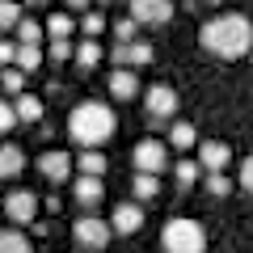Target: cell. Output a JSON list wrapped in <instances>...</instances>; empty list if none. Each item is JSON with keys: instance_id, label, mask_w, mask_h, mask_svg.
I'll return each mask as SVG.
<instances>
[{"instance_id": "1", "label": "cell", "mask_w": 253, "mask_h": 253, "mask_svg": "<svg viewBox=\"0 0 253 253\" xmlns=\"http://www.w3.org/2000/svg\"><path fill=\"white\" fill-rule=\"evenodd\" d=\"M199 42L219 59H241V55L253 51V21L241 17V13H219V17L203 21Z\"/></svg>"}, {"instance_id": "19", "label": "cell", "mask_w": 253, "mask_h": 253, "mask_svg": "<svg viewBox=\"0 0 253 253\" xmlns=\"http://www.w3.org/2000/svg\"><path fill=\"white\" fill-rule=\"evenodd\" d=\"M17 72L26 76V72H38V68H42V46H17Z\"/></svg>"}, {"instance_id": "3", "label": "cell", "mask_w": 253, "mask_h": 253, "mask_svg": "<svg viewBox=\"0 0 253 253\" xmlns=\"http://www.w3.org/2000/svg\"><path fill=\"white\" fill-rule=\"evenodd\" d=\"M161 245H165V253H203V249H207V232H203L199 219L177 215V219H169V224H165Z\"/></svg>"}, {"instance_id": "16", "label": "cell", "mask_w": 253, "mask_h": 253, "mask_svg": "<svg viewBox=\"0 0 253 253\" xmlns=\"http://www.w3.org/2000/svg\"><path fill=\"white\" fill-rule=\"evenodd\" d=\"M101 194H106V186H101V177H76V199H81L84 207H93V203H101Z\"/></svg>"}, {"instance_id": "17", "label": "cell", "mask_w": 253, "mask_h": 253, "mask_svg": "<svg viewBox=\"0 0 253 253\" xmlns=\"http://www.w3.org/2000/svg\"><path fill=\"white\" fill-rule=\"evenodd\" d=\"M106 152H81V161H76V169H81V177H106Z\"/></svg>"}, {"instance_id": "8", "label": "cell", "mask_w": 253, "mask_h": 253, "mask_svg": "<svg viewBox=\"0 0 253 253\" xmlns=\"http://www.w3.org/2000/svg\"><path fill=\"white\" fill-rule=\"evenodd\" d=\"M228 161H232V148H228L224 139H203V148H199V165H203L207 173H224Z\"/></svg>"}, {"instance_id": "28", "label": "cell", "mask_w": 253, "mask_h": 253, "mask_svg": "<svg viewBox=\"0 0 253 253\" xmlns=\"http://www.w3.org/2000/svg\"><path fill=\"white\" fill-rule=\"evenodd\" d=\"M207 190H211V194H215V199H224L228 190H232V181H228L224 173H207Z\"/></svg>"}, {"instance_id": "20", "label": "cell", "mask_w": 253, "mask_h": 253, "mask_svg": "<svg viewBox=\"0 0 253 253\" xmlns=\"http://www.w3.org/2000/svg\"><path fill=\"white\" fill-rule=\"evenodd\" d=\"M72 55H76V63H81V68H97V63H101V42L84 38L81 46H72Z\"/></svg>"}, {"instance_id": "25", "label": "cell", "mask_w": 253, "mask_h": 253, "mask_svg": "<svg viewBox=\"0 0 253 253\" xmlns=\"http://www.w3.org/2000/svg\"><path fill=\"white\" fill-rule=\"evenodd\" d=\"M0 89L13 93V97H21V89H26V76H21L17 68H4V72H0Z\"/></svg>"}, {"instance_id": "31", "label": "cell", "mask_w": 253, "mask_h": 253, "mask_svg": "<svg viewBox=\"0 0 253 253\" xmlns=\"http://www.w3.org/2000/svg\"><path fill=\"white\" fill-rule=\"evenodd\" d=\"M13 126H17V114H13L9 101H0V131H13Z\"/></svg>"}, {"instance_id": "7", "label": "cell", "mask_w": 253, "mask_h": 253, "mask_svg": "<svg viewBox=\"0 0 253 253\" xmlns=\"http://www.w3.org/2000/svg\"><path fill=\"white\" fill-rule=\"evenodd\" d=\"M139 228H144V211H139L135 203H118L114 215H110V232H118V236H135Z\"/></svg>"}, {"instance_id": "24", "label": "cell", "mask_w": 253, "mask_h": 253, "mask_svg": "<svg viewBox=\"0 0 253 253\" xmlns=\"http://www.w3.org/2000/svg\"><path fill=\"white\" fill-rule=\"evenodd\" d=\"M131 190H135V199H156V194H161V181H156V177H148V173H135Z\"/></svg>"}, {"instance_id": "27", "label": "cell", "mask_w": 253, "mask_h": 253, "mask_svg": "<svg viewBox=\"0 0 253 253\" xmlns=\"http://www.w3.org/2000/svg\"><path fill=\"white\" fill-rule=\"evenodd\" d=\"M173 177H177V186H194V181H199V165H194V161H181L177 169H173Z\"/></svg>"}, {"instance_id": "14", "label": "cell", "mask_w": 253, "mask_h": 253, "mask_svg": "<svg viewBox=\"0 0 253 253\" xmlns=\"http://www.w3.org/2000/svg\"><path fill=\"white\" fill-rule=\"evenodd\" d=\"M72 30H76V21L68 17V13H51L42 34H51V42H72Z\"/></svg>"}, {"instance_id": "29", "label": "cell", "mask_w": 253, "mask_h": 253, "mask_svg": "<svg viewBox=\"0 0 253 253\" xmlns=\"http://www.w3.org/2000/svg\"><path fill=\"white\" fill-rule=\"evenodd\" d=\"M81 26H84V34H89L93 42H97V34H101V30H106V17H101V13H89V17H84Z\"/></svg>"}, {"instance_id": "9", "label": "cell", "mask_w": 253, "mask_h": 253, "mask_svg": "<svg viewBox=\"0 0 253 253\" xmlns=\"http://www.w3.org/2000/svg\"><path fill=\"white\" fill-rule=\"evenodd\" d=\"M144 106L152 118H173V110H177V93L169 89V84H152V89L144 93Z\"/></svg>"}, {"instance_id": "11", "label": "cell", "mask_w": 253, "mask_h": 253, "mask_svg": "<svg viewBox=\"0 0 253 253\" xmlns=\"http://www.w3.org/2000/svg\"><path fill=\"white\" fill-rule=\"evenodd\" d=\"M38 173L51 181H68V173H72V156L68 152H42L38 156Z\"/></svg>"}, {"instance_id": "6", "label": "cell", "mask_w": 253, "mask_h": 253, "mask_svg": "<svg viewBox=\"0 0 253 253\" xmlns=\"http://www.w3.org/2000/svg\"><path fill=\"white\" fill-rule=\"evenodd\" d=\"M4 215H9L13 224H34V215H38V199L30 194V190H13L9 199H4Z\"/></svg>"}, {"instance_id": "18", "label": "cell", "mask_w": 253, "mask_h": 253, "mask_svg": "<svg viewBox=\"0 0 253 253\" xmlns=\"http://www.w3.org/2000/svg\"><path fill=\"white\" fill-rule=\"evenodd\" d=\"M135 72H126V68H118V72H110V93L114 97H135Z\"/></svg>"}, {"instance_id": "33", "label": "cell", "mask_w": 253, "mask_h": 253, "mask_svg": "<svg viewBox=\"0 0 253 253\" xmlns=\"http://www.w3.org/2000/svg\"><path fill=\"white\" fill-rule=\"evenodd\" d=\"M51 59H72V42H51Z\"/></svg>"}, {"instance_id": "21", "label": "cell", "mask_w": 253, "mask_h": 253, "mask_svg": "<svg viewBox=\"0 0 253 253\" xmlns=\"http://www.w3.org/2000/svg\"><path fill=\"white\" fill-rule=\"evenodd\" d=\"M42 42V26L34 17H21L17 21V46H38Z\"/></svg>"}, {"instance_id": "15", "label": "cell", "mask_w": 253, "mask_h": 253, "mask_svg": "<svg viewBox=\"0 0 253 253\" xmlns=\"http://www.w3.org/2000/svg\"><path fill=\"white\" fill-rule=\"evenodd\" d=\"M13 114H17V123H38V118H42V101H38L34 93H21V97L13 101Z\"/></svg>"}, {"instance_id": "12", "label": "cell", "mask_w": 253, "mask_h": 253, "mask_svg": "<svg viewBox=\"0 0 253 253\" xmlns=\"http://www.w3.org/2000/svg\"><path fill=\"white\" fill-rule=\"evenodd\" d=\"M114 59H118V68H144V63H152V46L148 42H126V46H118L114 51Z\"/></svg>"}, {"instance_id": "23", "label": "cell", "mask_w": 253, "mask_h": 253, "mask_svg": "<svg viewBox=\"0 0 253 253\" xmlns=\"http://www.w3.org/2000/svg\"><path fill=\"white\" fill-rule=\"evenodd\" d=\"M0 253H34L30 249V241L21 232H13V228H0Z\"/></svg>"}, {"instance_id": "22", "label": "cell", "mask_w": 253, "mask_h": 253, "mask_svg": "<svg viewBox=\"0 0 253 253\" xmlns=\"http://www.w3.org/2000/svg\"><path fill=\"white\" fill-rule=\"evenodd\" d=\"M169 139H173V148H181V152H190V148L199 144V135H194V126H190V123H173L169 126Z\"/></svg>"}, {"instance_id": "13", "label": "cell", "mask_w": 253, "mask_h": 253, "mask_svg": "<svg viewBox=\"0 0 253 253\" xmlns=\"http://www.w3.org/2000/svg\"><path fill=\"white\" fill-rule=\"evenodd\" d=\"M26 169V148L21 144H0V177H17Z\"/></svg>"}, {"instance_id": "26", "label": "cell", "mask_w": 253, "mask_h": 253, "mask_svg": "<svg viewBox=\"0 0 253 253\" xmlns=\"http://www.w3.org/2000/svg\"><path fill=\"white\" fill-rule=\"evenodd\" d=\"M17 21H21V4H0V30H17Z\"/></svg>"}, {"instance_id": "34", "label": "cell", "mask_w": 253, "mask_h": 253, "mask_svg": "<svg viewBox=\"0 0 253 253\" xmlns=\"http://www.w3.org/2000/svg\"><path fill=\"white\" fill-rule=\"evenodd\" d=\"M241 186H245V190H253V156L241 165Z\"/></svg>"}, {"instance_id": "32", "label": "cell", "mask_w": 253, "mask_h": 253, "mask_svg": "<svg viewBox=\"0 0 253 253\" xmlns=\"http://www.w3.org/2000/svg\"><path fill=\"white\" fill-rule=\"evenodd\" d=\"M17 59V42H4V38H0V63H13Z\"/></svg>"}, {"instance_id": "5", "label": "cell", "mask_w": 253, "mask_h": 253, "mask_svg": "<svg viewBox=\"0 0 253 253\" xmlns=\"http://www.w3.org/2000/svg\"><path fill=\"white\" fill-rule=\"evenodd\" d=\"M72 236H76V245H84V249H106L110 245V224L106 219H97V215H81L72 224Z\"/></svg>"}, {"instance_id": "2", "label": "cell", "mask_w": 253, "mask_h": 253, "mask_svg": "<svg viewBox=\"0 0 253 253\" xmlns=\"http://www.w3.org/2000/svg\"><path fill=\"white\" fill-rule=\"evenodd\" d=\"M114 110L101 106V101H81V106H72V114H68V135L76 139L81 148H97L106 144L110 135H114Z\"/></svg>"}, {"instance_id": "10", "label": "cell", "mask_w": 253, "mask_h": 253, "mask_svg": "<svg viewBox=\"0 0 253 253\" xmlns=\"http://www.w3.org/2000/svg\"><path fill=\"white\" fill-rule=\"evenodd\" d=\"M173 17V4L169 0H135L131 4V21H148V26H161V21H169Z\"/></svg>"}, {"instance_id": "4", "label": "cell", "mask_w": 253, "mask_h": 253, "mask_svg": "<svg viewBox=\"0 0 253 253\" xmlns=\"http://www.w3.org/2000/svg\"><path fill=\"white\" fill-rule=\"evenodd\" d=\"M131 161H135V173H148V177H156V173L169 165V152H165L161 139H139V144L131 148Z\"/></svg>"}, {"instance_id": "30", "label": "cell", "mask_w": 253, "mask_h": 253, "mask_svg": "<svg viewBox=\"0 0 253 253\" xmlns=\"http://www.w3.org/2000/svg\"><path fill=\"white\" fill-rule=\"evenodd\" d=\"M114 34H118V46H126V42H131V34H135V21H131V17H123V21L114 26Z\"/></svg>"}]
</instances>
